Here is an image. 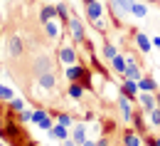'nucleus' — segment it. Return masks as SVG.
Wrapping results in <instances>:
<instances>
[{
	"instance_id": "1",
	"label": "nucleus",
	"mask_w": 160,
	"mask_h": 146,
	"mask_svg": "<svg viewBox=\"0 0 160 146\" xmlns=\"http://www.w3.org/2000/svg\"><path fill=\"white\" fill-rule=\"evenodd\" d=\"M67 79H69V82H81L84 87H89L91 72H89L86 67H81V64H69V67H67Z\"/></svg>"
},
{
	"instance_id": "2",
	"label": "nucleus",
	"mask_w": 160,
	"mask_h": 146,
	"mask_svg": "<svg viewBox=\"0 0 160 146\" xmlns=\"http://www.w3.org/2000/svg\"><path fill=\"white\" fill-rule=\"evenodd\" d=\"M67 25H69V32H72V40H74V42H84V40H86V32H84V22H81L79 15H72Z\"/></svg>"
},
{
	"instance_id": "3",
	"label": "nucleus",
	"mask_w": 160,
	"mask_h": 146,
	"mask_svg": "<svg viewBox=\"0 0 160 146\" xmlns=\"http://www.w3.org/2000/svg\"><path fill=\"white\" fill-rule=\"evenodd\" d=\"M131 102H133V99H128L126 94H121V97H118V109H121V116H123L126 124L133 122V104H131Z\"/></svg>"
},
{
	"instance_id": "4",
	"label": "nucleus",
	"mask_w": 160,
	"mask_h": 146,
	"mask_svg": "<svg viewBox=\"0 0 160 146\" xmlns=\"http://www.w3.org/2000/svg\"><path fill=\"white\" fill-rule=\"evenodd\" d=\"M136 0H111V10L116 18H123V15H131V8H133Z\"/></svg>"
},
{
	"instance_id": "5",
	"label": "nucleus",
	"mask_w": 160,
	"mask_h": 146,
	"mask_svg": "<svg viewBox=\"0 0 160 146\" xmlns=\"http://www.w3.org/2000/svg\"><path fill=\"white\" fill-rule=\"evenodd\" d=\"M128 64H126V72H123V79H133V82H138L140 77H143V72H140L138 62L133 60V57H126Z\"/></svg>"
},
{
	"instance_id": "6",
	"label": "nucleus",
	"mask_w": 160,
	"mask_h": 146,
	"mask_svg": "<svg viewBox=\"0 0 160 146\" xmlns=\"http://www.w3.org/2000/svg\"><path fill=\"white\" fill-rule=\"evenodd\" d=\"M101 15H103V3H99V0H94V3H89L86 5V18L94 22V20H99Z\"/></svg>"
},
{
	"instance_id": "7",
	"label": "nucleus",
	"mask_w": 160,
	"mask_h": 146,
	"mask_svg": "<svg viewBox=\"0 0 160 146\" xmlns=\"http://www.w3.org/2000/svg\"><path fill=\"white\" fill-rule=\"evenodd\" d=\"M138 82H133V79H123V84H121V94H126L128 99H136L138 97Z\"/></svg>"
},
{
	"instance_id": "8",
	"label": "nucleus",
	"mask_w": 160,
	"mask_h": 146,
	"mask_svg": "<svg viewBox=\"0 0 160 146\" xmlns=\"http://www.w3.org/2000/svg\"><path fill=\"white\" fill-rule=\"evenodd\" d=\"M59 62L62 64H74L77 62V50L74 47H59Z\"/></svg>"
},
{
	"instance_id": "9",
	"label": "nucleus",
	"mask_w": 160,
	"mask_h": 146,
	"mask_svg": "<svg viewBox=\"0 0 160 146\" xmlns=\"http://www.w3.org/2000/svg\"><path fill=\"white\" fill-rule=\"evenodd\" d=\"M62 25H64V22H57V20L44 22V32H47V37H49V40H57V37L62 35Z\"/></svg>"
},
{
	"instance_id": "10",
	"label": "nucleus",
	"mask_w": 160,
	"mask_h": 146,
	"mask_svg": "<svg viewBox=\"0 0 160 146\" xmlns=\"http://www.w3.org/2000/svg\"><path fill=\"white\" fill-rule=\"evenodd\" d=\"M54 82H57V79H54V74H52L49 69H44V72H40V74H37V84H40L42 89H52V87H54Z\"/></svg>"
},
{
	"instance_id": "11",
	"label": "nucleus",
	"mask_w": 160,
	"mask_h": 146,
	"mask_svg": "<svg viewBox=\"0 0 160 146\" xmlns=\"http://www.w3.org/2000/svg\"><path fill=\"white\" fill-rule=\"evenodd\" d=\"M140 106L145 109V111H153L155 106H158V102H155V97H153V92H140Z\"/></svg>"
},
{
	"instance_id": "12",
	"label": "nucleus",
	"mask_w": 160,
	"mask_h": 146,
	"mask_svg": "<svg viewBox=\"0 0 160 146\" xmlns=\"http://www.w3.org/2000/svg\"><path fill=\"white\" fill-rule=\"evenodd\" d=\"M49 136L57 139V141H64V139H69V131H67L64 124H54L52 129H49Z\"/></svg>"
},
{
	"instance_id": "13",
	"label": "nucleus",
	"mask_w": 160,
	"mask_h": 146,
	"mask_svg": "<svg viewBox=\"0 0 160 146\" xmlns=\"http://www.w3.org/2000/svg\"><path fill=\"white\" fill-rule=\"evenodd\" d=\"M136 45L143 50V55H148V52L153 50V42H150V37H148V35H143V32H136Z\"/></svg>"
},
{
	"instance_id": "14",
	"label": "nucleus",
	"mask_w": 160,
	"mask_h": 146,
	"mask_svg": "<svg viewBox=\"0 0 160 146\" xmlns=\"http://www.w3.org/2000/svg\"><path fill=\"white\" fill-rule=\"evenodd\" d=\"M138 89L140 92H158V82L153 77H140L138 79Z\"/></svg>"
},
{
	"instance_id": "15",
	"label": "nucleus",
	"mask_w": 160,
	"mask_h": 146,
	"mask_svg": "<svg viewBox=\"0 0 160 146\" xmlns=\"http://www.w3.org/2000/svg\"><path fill=\"white\" fill-rule=\"evenodd\" d=\"M67 92H69V97H72V99H81V97H84V92H86V87H84L81 82H69V89H67Z\"/></svg>"
},
{
	"instance_id": "16",
	"label": "nucleus",
	"mask_w": 160,
	"mask_h": 146,
	"mask_svg": "<svg viewBox=\"0 0 160 146\" xmlns=\"http://www.w3.org/2000/svg\"><path fill=\"white\" fill-rule=\"evenodd\" d=\"M54 18H57V8H54V5H44V8L40 10L42 25H44V22H49V20H54Z\"/></svg>"
},
{
	"instance_id": "17",
	"label": "nucleus",
	"mask_w": 160,
	"mask_h": 146,
	"mask_svg": "<svg viewBox=\"0 0 160 146\" xmlns=\"http://www.w3.org/2000/svg\"><path fill=\"white\" fill-rule=\"evenodd\" d=\"M123 146H140V134L138 131H126L123 134Z\"/></svg>"
},
{
	"instance_id": "18",
	"label": "nucleus",
	"mask_w": 160,
	"mask_h": 146,
	"mask_svg": "<svg viewBox=\"0 0 160 146\" xmlns=\"http://www.w3.org/2000/svg\"><path fill=\"white\" fill-rule=\"evenodd\" d=\"M72 139L81 146L84 141H86V126H84V124H77V126H74V131H72Z\"/></svg>"
},
{
	"instance_id": "19",
	"label": "nucleus",
	"mask_w": 160,
	"mask_h": 146,
	"mask_svg": "<svg viewBox=\"0 0 160 146\" xmlns=\"http://www.w3.org/2000/svg\"><path fill=\"white\" fill-rule=\"evenodd\" d=\"M131 15H133V18H145V15H148V3H143V0H140V3H133Z\"/></svg>"
},
{
	"instance_id": "20",
	"label": "nucleus",
	"mask_w": 160,
	"mask_h": 146,
	"mask_svg": "<svg viewBox=\"0 0 160 146\" xmlns=\"http://www.w3.org/2000/svg\"><path fill=\"white\" fill-rule=\"evenodd\" d=\"M126 64H128V60H126L123 55H116V57L111 60V67H113V72H118V74H123V72H126Z\"/></svg>"
},
{
	"instance_id": "21",
	"label": "nucleus",
	"mask_w": 160,
	"mask_h": 146,
	"mask_svg": "<svg viewBox=\"0 0 160 146\" xmlns=\"http://www.w3.org/2000/svg\"><path fill=\"white\" fill-rule=\"evenodd\" d=\"M10 55H12V57H20V55H22V42H20L18 35L10 37Z\"/></svg>"
},
{
	"instance_id": "22",
	"label": "nucleus",
	"mask_w": 160,
	"mask_h": 146,
	"mask_svg": "<svg viewBox=\"0 0 160 146\" xmlns=\"http://www.w3.org/2000/svg\"><path fill=\"white\" fill-rule=\"evenodd\" d=\"M54 8H57V18H59V22H64V25H67V22H69V18H72V15H69V8H67L64 3L54 5Z\"/></svg>"
},
{
	"instance_id": "23",
	"label": "nucleus",
	"mask_w": 160,
	"mask_h": 146,
	"mask_svg": "<svg viewBox=\"0 0 160 146\" xmlns=\"http://www.w3.org/2000/svg\"><path fill=\"white\" fill-rule=\"evenodd\" d=\"M133 126L138 134H145V122H143V111H133Z\"/></svg>"
},
{
	"instance_id": "24",
	"label": "nucleus",
	"mask_w": 160,
	"mask_h": 146,
	"mask_svg": "<svg viewBox=\"0 0 160 146\" xmlns=\"http://www.w3.org/2000/svg\"><path fill=\"white\" fill-rule=\"evenodd\" d=\"M15 97V92H12V87H8V84L0 82V102H10Z\"/></svg>"
},
{
	"instance_id": "25",
	"label": "nucleus",
	"mask_w": 160,
	"mask_h": 146,
	"mask_svg": "<svg viewBox=\"0 0 160 146\" xmlns=\"http://www.w3.org/2000/svg\"><path fill=\"white\" fill-rule=\"evenodd\" d=\"M101 55H103L106 60H113V57L118 55V50H116L113 45H108V42H103V47H101Z\"/></svg>"
},
{
	"instance_id": "26",
	"label": "nucleus",
	"mask_w": 160,
	"mask_h": 146,
	"mask_svg": "<svg viewBox=\"0 0 160 146\" xmlns=\"http://www.w3.org/2000/svg\"><path fill=\"white\" fill-rule=\"evenodd\" d=\"M10 109H12V111H22V109H25V102H22L20 97H12V99H10Z\"/></svg>"
},
{
	"instance_id": "27",
	"label": "nucleus",
	"mask_w": 160,
	"mask_h": 146,
	"mask_svg": "<svg viewBox=\"0 0 160 146\" xmlns=\"http://www.w3.org/2000/svg\"><path fill=\"white\" fill-rule=\"evenodd\" d=\"M44 116H49V114H47L44 109H37V111H32V122H35V124H40Z\"/></svg>"
},
{
	"instance_id": "28",
	"label": "nucleus",
	"mask_w": 160,
	"mask_h": 146,
	"mask_svg": "<svg viewBox=\"0 0 160 146\" xmlns=\"http://www.w3.org/2000/svg\"><path fill=\"white\" fill-rule=\"evenodd\" d=\"M57 124H64V126H72V116H69V114H64V111H62V114H57Z\"/></svg>"
},
{
	"instance_id": "29",
	"label": "nucleus",
	"mask_w": 160,
	"mask_h": 146,
	"mask_svg": "<svg viewBox=\"0 0 160 146\" xmlns=\"http://www.w3.org/2000/svg\"><path fill=\"white\" fill-rule=\"evenodd\" d=\"M148 114H150V122H153L155 126H160V106H155V109L148 111Z\"/></svg>"
},
{
	"instance_id": "30",
	"label": "nucleus",
	"mask_w": 160,
	"mask_h": 146,
	"mask_svg": "<svg viewBox=\"0 0 160 146\" xmlns=\"http://www.w3.org/2000/svg\"><path fill=\"white\" fill-rule=\"evenodd\" d=\"M20 122L22 124H30V122H32V111H30V109H22L20 111Z\"/></svg>"
},
{
	"instance_id": "31",
	"label": "nucleus",
	"mask_w": 160,
	"mask_h": 146,
	"mask_svg": "<svg viewBox=\"0 0 160 146\" xmlns=\"http://www.w3.org/2000/svg\"><path fill=\"white\" fill-rule=\"evenodd\" d=\"M37 126H40V129H44V131H49V129L54 126V122H52L49 116H44V119H42V122H40V124H37Z\"/></svg>"
},
{
	"instance_id": "32",
	"label": "nucleus",
	"mask_w": 160,
	"mask_h": 146,
	"mask_svg": "<svg viewBox=\"0 0 160 146\" xmlns=\"http://www.w3.org/2000/svg\"><path fill=\"white\" fill-rule=\"evenodd\" d=\"M145 141H148V146H160V136H148Z\"/></svg>"
},
{
	"instance_id": "33",
	"label": "nucleus",
	"mask_w": 160,
	"mask_h": 146,
	"mask_svg": "<svg viewBox=\"0 0 160 146\" xmlns=\"http://www.w3.org/2000/svg\"><path fill=\"white\" fill-rule=\"evenodd\" d=\"M94 27H96L99 32H103V30H106V22H103V20L99 18V20H94Z\"/></svg>"
},
{
	"instance_id": "34",
	"label": "nucleus",
	"mask_w": 160,
	"mask_h": 146,
	"mask_svg": "<svg viewBox=\"0 0 160 146\" xmlns=\"http://www.w3.org/2000/svg\"><path fill=\"white\" fill-rule=\"evenodd\" d=\"M62 146H79V144H77L74 139H64V141H62Z\"/></svg>"
},
{
	"instance_id": "35",
	"label": "nucleus",
	"mask_w": 160,
	"mask_h": 146,
	"mask_svg": "<svg viewBox=\"0 0 160 146\" xmlns=\"http://www.w3.org/2000/svg\"><path fill=\"white\" fill-rule=\"evenodd\" d=\"M96 146H108V141H106V139H103V136H101L99 141H96Z\"/></svg>"
},
{
	"instance_id": "36",
	"label": "nucleus",
	"mask_w": 160,
	"mask_h": 146,
	"mask_svg": "<svg viewBox=\"0 0 160 146\" xmlns=\"http://www.w3.org/2000/svg\"><path fill=\"white\" fill-rule=\"evenodd\" d=\"M150 42H153V47H160V37H153Z\"/></svg>"
},
{
	"instance_id": "37",
	"label": "nucleus",
	"mask_w": 160,
	"mask_h": 146,
	"mask_svg": "<svg viewBox=\"0 0 160 146\" xmlns=\"http://www.w3.org/2000/svg\"><path fill=\"white\" fill-rule=\"evenodd\" d=\"M81 146H96V144H94V141H89V139H86V141H84V144H81Z\"/></svg>"
},
{
	"instance_id": "38",
	"label": "nucleus",
	"mask_w": 160,
	"mask_h": 146,
	"mask_svg": "<svg viewBox=\"0 0 160 146\" xmlns=\"http://www.w3.org/2000/svg\"><path fill=\"white\" fill-rule=\"evenodd\" d=\"M155 102H158V106H160V94H155Z\"/></svg>"
},
{
	"instance_id": "39",
	"label": "nucleus",
	"mask_w": 160,
	"mask_h": 146,
	"mask_svg": "<svg viewBox=\"0 0 160 146\" xmlns=\"http://www.w3.org/2000/svg\"><path fill=\"white\" fill-rule=\"evenodd\" d=\"M89 3H94V0H84V5H89Z\"/></svg>"
},
{
	"instance_id": "40",
	"label": "nucleus",
	"mask_w": 160,
	"mask_h": 146,
	"mask_svg": "<svg viewBox=\"0 0 160 146\" xmlns=\"http://www.w3.org/2000/svg\"><path fill=\"white\" fill-rule=\"evenodd\" d=\"M2 74H5V72H2V69H0V79H2Z\"/></svg>"
},
{
	"instance_id": "41",
	"label": "nucleus",
	"mask_w": 160,
	"mask_h": 146,
	"mask_svg": "<svg viewBox=\"0 0 160 146\" xmlns=\"http://www.w3.org/2000/svg\"><path fill=\"white\" fill-rule=\"evenodd\" d=\"M143 3H153V0H143Z\"/></svg>"
},
{
	"instance_id": "42",
	"label": "nucleus",
	"mask_w": 160,
	"mask_h": 146,
	"mask_svg": "<svg viewBox=\"0 0 160 146\" xmlns=\"http://www.w3.org/2000/svg\"><path fill=\"white\" fill-rule=\"evenodd\" d=\"M0 146H5V144H2V141H0Z\"/></svg>"
}]
</instances>
